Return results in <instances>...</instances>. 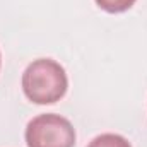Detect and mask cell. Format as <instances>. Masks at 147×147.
Here are the masks:
<instances>
[{
    "instance_id": "obj_1",
    "label": "cell",
    "mask_w": 147,
    "mask_h": 147,
    "mask_svg": "<svg viewBox=\"0 0 147 147\" xmlns=\"http://www.w3.org/2000/svg\"><path fill=\"white\" fill-rule=\"evenodd\" d=\"M69 87L65 69L51 58L31 62L22 74V91L36 105H53L60 101Z\"/></svg>"
},
{
    "instance_id": "obj_2",
    "label": "cell",
    "mask_w": 147,
    "mask_h": 147,
    "mask_svg": "<svg viewBox=\"0 0 147 147\" xmlns=\"http://www.w3.org/2000/svg\"><path fill=\"white\" fill-rule=\"evenodd\" d=\"M24 137L28 147H74L77 135L67 118L57 113H45L28 123Z\"/></svg>"
},
{
    "instance_id": "obj_3",
    "label": "cell",
    "mask_w": 147,
    "mask_h": 147,
    "mask_svg": "<svg viewBox=\"0 0 147 147\" xmlns=\"http://www.w3.org/2000/svg\"><path fill=\"white\" fill-rule=\"evenodd\" d=\"M87 147H132L130 142L118 134H101L94 137Z\"/></svg>"
},
{
    "instance_id": "obj_4",
    "label": "cell",
    "mask_w": 147,
    "mask_h": 147,
    "mask_svg": "<svg viewBox=\"0 0 147 147\" xmlns=\"http://www.w3.org/2000/svg\"><path fill=\"white\" fill-rule=\"evenodd\" d=\"M135 2H137V0H96V3H98L103 10H106V12H110V14L125 12V10H128Z\"/></svg>"
},
{
    "instance_id": "obj_5",
    "label": "cell",
    "mask_w": 147,
    "mask_h": 147,
    "mask_svg": "<svg viewBox=\"0 0 147 147\" xmlns=\"http://www.w3.org/2000/svg\"><path fill=\"white\" fill-rule=\"evenodd\" d=\"M0 65H2V55H0Z\"/></svg>"
}]
</instances>
